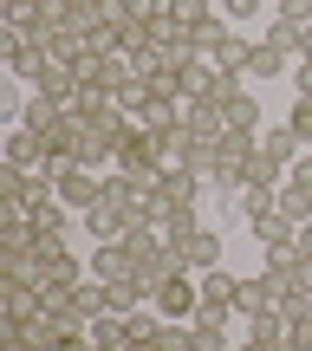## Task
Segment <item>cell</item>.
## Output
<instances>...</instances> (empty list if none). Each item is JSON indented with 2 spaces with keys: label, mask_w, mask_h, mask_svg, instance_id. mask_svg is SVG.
<instances>
[{
  "label": "cell",
  "mask_w": 312,
  "mask_h": 351,
  "mask_svg": "<svg viewBox=\"0 0 312 351\" xmlns=\"http://www.w3.org/2000/svg\"><path fill=\"white\" fill-rule=\"evenodd\" d=\"M104 202H111V208H124V215H130V228H137V221H156V215H163L156 182H150V176H124V169L104 176Z\"/></svg>",
  "instance_id": "1"
},
{
  "label": "cell",
  "mask_w": 312,
  "mask_h": 351,
  "mask_svg": "<svg viewBox=\"0 0 312 351\" xmlns=\"http://www.w3.org/2000/svg\"><path fill=\"white\" fill-rule=\"evenodd\" d=\"M111 169H124V176H156L169 169L163 163V130H143V124H130V137H124V150H117V163Z\"/></svg>",
  "instance_id": "2"
},
{
  "label": "cell",
  "mask_w": 312,
  "mask_h": 351,
  "mask_svg": "<svg viewBox=\"0 0 312 351\" xmlns=\"http://www.w3.org/2000/svg\"><path fill=\"white\" fill-rule=\"evenodd\" d=\"M202 189H208V176H202V169H163L156 176V202L169 215H195L202 208Z\"/></svg>",
  "instance_id": "3"
},
{
  "label": "cell",
  "mask_w": 312,
  "mask_h": 351,
  "mask_svg": "<svg viewBox=\"0 0 312 351\" xmlns=\"http://www.w3.org/2000/svg\"><path fill=\"white\" fill-rule=\"evenodd\" d=\"M150 306H156V319H169V326H189V319H195V306H202V287H195V274H176V280H163V287L150 293Z\"/></svg>",
  "instance_id": "4"
},
{
  "label": "cell",
  "mask_w": 312,
  "mask_h": 351,
  "mask_svg": "<svg viewBox=\"0 0 312 351\" xmlns=\"http://www.w3.org/2000/svg\"><path fill=\"white\" fill-rule=\"evenodd\" d=\"M0 306H7V326H39V319H46L39 280H0Z\"/></svg>",
  "instance_id": "5"
},
{
  "label": "cell",
  "mask_w": 312,
  "mask_h": 351,
  "mask_svg": "<svg viewBox=\"0 0 312 351\" xmlns=\"http://www.w3.org/2000/svg\"><path fill=\"white\" fill-rule=\"evenodd\" d=\"M104 176H111V169H72V176H59V202L72 215L98 208V202H104Z\"/></svg>",
  "instance_id": "6"
},
{
  "label": "cell",
  "mask_w": 312,
  "mask_h": 351,
  "mask_svg": "<svg viewBox=\"0 0 312 351\" xmlns=\"http://www.w3.org/2000/svg\"><path fill=\"white\" fill-rule=\"evenodd\" d=\"M176 254H182V267H189V274H208V267H221V234L195 221L182 241H176Z\"/></svg>",
  "instance_id": "7"
},
{
  "label": "cell",
  "mask_w": 312,
  "mask_h": 351,
  "mask_svg": "<svg viewBox=\"0 0 312 351\" xmlns=\"http://www.w3.org/2000/svg\"><path fill=\"white\" fill-rule=\"evenodd\" d=\"M300 39H306V13H293V7H274V20H267L261 46H274V52H287V59H300Z\"/></svg>",
  "instance_id": "8"
},
{
  "label": "cell",
  "mask_w": 312,
  "mask_h": 351,
  "mask_svg": "<svg viewBox=\"0 0 312 351\" xmlns=\"http://www.w3.org/2000/svg\"><path fill=\"white\" fill-rule=\"evenodd\" d=\"M33 280H39V293H46V306H52V300H65V293H72L78 280H91V267H78L72 254H59V261H46Z\"/></svg>",
  "instance_id": "9"
},
{
  "label": "cell",
  "mask_w": 312,
  "mask_h": 351,
  "mask_svg": "<svg viewBox=\"0 0 312 351\" xmlns=\"http://www.w3.org/2000/svg\"><path fill=\"white\" fill-rule=\"evenodd\" d=\"M78 221H85V234L98 241V247H117V241L130 234V215H124V208H111V202H98V208H85Z\"/></svg>",
  "instance_id": "10"
},
{
  "label": "cell",
  "mask_w": 312,
  "mask_h": 351,
  "mask_svg": "<svg viewBox=\"0 0 312 351\" xmlns=\"http://www.w3.org/2000/svg\"><path fill=\"white\" fill-rule=\"evenodd\" d=\"M98 287H104V313H117V319H130V313L150 306V287H143L137 274H130V280H98Z\"/></svg>",
  "instance_id": "11"
},
{
  "label": "cell",
  "mask_w": 312,
  "mask_h": 351,
  "mask_svg": "<svg viewBox=\"0 0 312 351\" xmlns=\"http://www.w3.org/2000/svg\"><path fill=\"white\" fill-rule=\"evenodd\" d=\"M46 65H52V52H46V46H33V39L7 33V72H13V78H26V85H33Z\"/></svg>",
  "instance_id": "12"
},
{
  "label": "cell",
  "mask_w": 312,
  "mask_h": 351,
  "mask_svg": "<svg viewBox=\"0 0 312 351\" xmlns=\"http://www.w3.org/2000/svg\"><path fill=\"white\" fill-rule=\"evenodd\" d=\"M248 52H254V39H241L235 26H228V33L215 39V46L202 52V59H208V65H221V72H241V78H248Z\"/></svg>",
  "instance_id": "13"
},
{
  "label": "cell",
  "mask_w": 312,
  "mask_h": 351,
  "mask_svg": "<svg viewBox=\"0 0 312 351\" xmlns=\"http://www.w3.org/2000/svg\"><path fill=\"white\" fill-rule=\"evenodd\" d=\"M261 156H274V163H280V169L293 176V163H300V156H306V143L293 137L287 124H267V130H261Z\"/></svg>",
  "instance_id": "14"
},
{
  "label": "cell",
  "mask_w": 312,
  "mask_h": 351,
  "mask_svg": "<svg viewBox=\"0 0 312 351\" xmlns=\"http://www.w3.org/2000/svg\"><path fill=\"white\" fill-rule=\"evenodd\" d=\"M7 163H13V169H39V163H46V143H39V130H26V124L7 130Z\"/></svg>",
  "instance_id": "15"
},
{
  "label": "cell",
  "mask_w": 312,
  "mask_h": 351,
  "mask_svg": "<svg viewBox=\"0 0 312 351\" xmlns=\"http://www.w3.org/2000/svg\"><path fill=\"white\" fill-rule=\"evenodd\" d=\"M235 313H241V326L248 319H261V313H274V293H267V274H241V293H235Z\"/></svg>",
  "instance_id": "16"
},
{
  "label": "cell",
  "mask_w": 312,
  "mask_h": 351,
  "mask_svg": "<svg viewBox=\"0 0 312 351\" xmlns=\"http://www.w3.org/2000/svg\"><path fill=\"white\" fill-rule=\"evenodd\" d=\"M91 280H130V274H137V267H130V247H124V241H117V247H91Z\"/></svg>",
  "instance_id": "17"
},
{
  "label": "cell",
  "mask_w": 312,
  "mask_h": 351,
  "mask_svg": "<svg viewBox=\"0 0 312 351\" xmlns=\"http://www.w3.org/2000/svg\"><path fill=\"white\" fill-rule=\"evenodd\" d=\"M195 287H202V306H235L241 274H228V267H208V274H195Z\"/></svg>",
  "instance_id": "18"
},
{
  "label": "cell",
  "mask_w": 312,
  "mask_h": 351,
  "mask_svg": "<svg viewBox=\"0 0 312 351\" xmlns=\"http://www.w3.org/2000/svg\"><path fill=\"white\" fill-rule=\"evenodd\" d=\"M235 202H241V215H248V228L267 221V215H280V189H274V182H248Z\"/></svg>",
  "instance_id": "19"
},
{
  "label": "cell",
  "mask_w": 312,
  "mask_h": 351,
  "mask_svg": "<svg viewBox=\"0 0 312 351\" xmlns=\"http://www.w3.org/2000/svg\"><path fill=\"white\" fill-rule=\"evenodd\" d=\"M293 234H300V221H293V215H267V221H254L261 254H267V247H293Z\"/></svg>",
  "instance_id": "20"
},
{
  "label": "cell",
  "mask_w": 312,
  "mask_h": 351,
  "mask_svg": "<svg viewBox=\"0 0 312 351\" xmlns=\"http://www.w3.org/2000/svg\"><path fill=\"white\" fill-rule=\"evenodd\" d=\"M280 215H293V221H312V182L287 176V182H280Z\"/></svg>",
  "instance_id": "21"
},
{
  "label": "cell",
  "mask_w": 312,
  "mask_h": 351,
  "mask_svg": "<svg viewBox=\"0 0 312 351\" xmlns=\"http://www.w3.org/2000/svg\"><path fill=\"white\" fill-rule=\"evenodd\" d=\"M111 104H117V111H124V117H143V111H150L156 98H150V85H143V78L130 72L124 85H117V98H111Z\"/></svg>",
  "instance_id": "22"
},
{
  "label": "cell",
  "mask_w": 312,
  "mask_h": 351,
  "mask_svg": "<svg viewBox=\"0 0 312 351\" xmlns=\"http://www.w3.org/2000/svg\"><path fill=\"white\" fill-rule=\"evenodd\" d=\"M261 124H267V117H261V98L241 91V98L228 104V130H254V137H261Z\"/></svg>",
  "instance_id": "23"
},
{
  "label": "cell",
  "mask_w": 312,
  "mask_h": 351,
  "mask_svg": "<svg viewBox=\"0 0 312 351\" xmlns=\"http://www.w3.org/2000/svg\"><path fill=\"white\" fill-rule=\"evenodd\" d=\"M287 72V52H274V46H261L254 39V52H248V78H280Z\"/></svg>",
  "instance_id": "24"
},
{
  "label": "cell",
  "mask_w": 312,
  "mask_h": 351,
  "mask_svg": "<svg viewBox=\"0 0 312 351\" xmlns=\"http://www.w3.org/2000/svg\"><path fill=\"white\" fill-rule=\"evenodd\" d=\"M287 130L300 143H312V98H293V117H287Z\"/></svg>",
  "instance_id": "25"
},
{
  "label": "cell",
  "mask_w": 312,
  "mask_h": 351,
  "mask_svg": "<svg viewBox=\"0 0 312 351\" xmlns=\"http://www.w3.org/2000/svg\"><path fill=\"white\" fill-rule=\"evenodd\" d=\"M267 0H221V20H261Z\"/></svg>",
  "instance_id": "26"
},
{
  "label": "cell",
  "mask_w": 312,
  "mask_h": 351,
  "mask_svg": "<svg viewBox=\"0 0 312 351\" xmlns=\"http://www.w3.org/2000/svg\"><path fill=\"white\" fill-rule=\"evenodd\" d=\"M287 339H293V351H312V313H306V319H293Z\"/></svg>",
  "instance_id": "27"
},
{
  "label": "cell",
  "mask_w": 312,
  "mask_h": 351,
  "mask_svg": "<svg viewBox=\"0 0 312 351\" xmlns=\"http://www.w3.org/2000/svg\"><path fill=\"white\" fill-rule=\"evenodd\" d=\"M293 91H300V98H312V65H306V59L293 65Z\"/></svg>",
  "instance_id": "28"
},
{
  "label": "cell",
  "mask_w": 312,
  "mask_h": 351,
  "mask_svg": "<svg viewBox=\"0 0 312 351\" xmlns=\"http://www.w3.org/2000/svg\"><path fill=\"white\" fill-rule=\"evenodd\" d=\"M293 254H300V261H312V221H300V234H293Z\"/></svg>",
  "instance_id": "29"
},
{
  "label": "cell",
  "mask_w": 312,
  "mask_h": 351,
  "mask_svg": "<svg viewBox=\"0 0 312 351\" xmlns=\"http://www.w3.org/2000/svg\"><path fill=\"white\" fill-rule=\"evenodd\" d=\"M293 176H300V182H312V156H300V163H293Z\"/></svg>",
  "instance_id": "30"
},
{
  "label": "cell",
  "mask_w": 312,
  "mask_h": 351,
  "mask_svg": "<svg viewBox=\"0 0 312 351\" xmlns=\"http://www.w3.org/2000/svg\"><path fill=\"white\" fill-rule=\"evenodd\" d=\"M300 59L312 65V20H306V39H300Z\"/></svg>",
  "instance_id": "31"
},
{
  "label": "cell",
  "mask_w": 312,
  "mask_h": 351,
  "mask_svg": "<svg viewBox=\"0 0 312 351\" xmlns=\"http://www.w3.org/2000/svg\"><path fill=\"white\" fill-rule=\"evenodd\" d=\"M300 13H306V20H312V0H306V7H300Z\"/></svg>",
  "instance_id": "32"
}]
</instances>
